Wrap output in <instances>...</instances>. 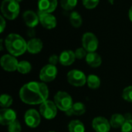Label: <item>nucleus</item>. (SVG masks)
<instances>
[{"label":"nucleus","instance_id":"ddd939ff","mask_svg":"<svg viewBox=\"0 0 132 132\" xmlns=\"http://www.w3.org/2000/svg\"><path fill=\"white\" fill-rule=\"evenodd\" d=\"M92 128L96 132H109L111 130L110 121L104 117H97L92 121Z\"/></svg>","mask_w":132,"mask_h":132},{"label":"nucleus","instance_id":"412c9836","mask_svg":"<svg viewBox=\"0 0 132 132\" xmlns=\"http://www.w3.org/2000/svg\"><path fill=\"white\" fill-rule=\"evenodd\" d=\"M70 132H85V127L83 122L79 120H73L68 125Z\"/></svg>","mask_w":132,"mask_h":132},{"label":"nucleus","instance_id":"c9c22d12","mask_svg":"<svg viewBox=\"0 0 132 132\" xmlns=\"http://www.w3.org/2000/svg\"><path fill=\"white\" fill-rule=\"evenodd\" d=\"M108 2H109L110 4H111V5H113L114 2V0H108Z\"/></svg>","mask_w":132,"mask_h":132},{"label":"nucleus","instance_id":"f3484780","mask_svg":"<svg viewBox=\"0 0 132 132\" xmlns=\"http://www.w3.org/2000/svg\"><path fill=\"white\" fill-rule=\"evenodd\" d=\"M43 47L42 40L39 38H32L27 42V51L32 54H37L41 52Z\"/></svg>","mask_w":132,"mask_h":132},{"label":"nucleus","instance_id":"7c9ffc66","mask_svg":"<svg viewBox=\"0 0 132 132\" xmlns=\"http://www.w3.org/2000/svg\"><path fill=\"white\" fill-rule=\"evenodd\" d=\"M121 132H132V119L125 121L122 127L121 128Z\"/></svg>","mask_w":132,"mask_h":132},{"label":"nucleus","instance_id":"b1692460","mask_svg":"<svg viewBox=\"0 0 132 132\" xmlns=\"http://www.w3.org/2000/svg\"><path fill=\"white\" fill-rule=\"evenodd\" d=\"M32 70V65L29 61L26 60H22L19 62L17 71L22 74H26L29 73Z\"/></svg>","mask_w":132,"mask_h":132},{"label":"nucleus","instance_id":"dca6fc26","mask_svg":"<svg viewBox=\"0 0 132 132\" xmlns=\"http://www.w3.org/2000/svg\"><path fill=\"white\" fill-rule=\"evenodd\" d=\"M59 58H60V63L63 66L67 67L72 65L74 63L76 60V56L73 51L67 50L63 51L60 54Z\"/></svg>","mask_w":132,"mask_h":132},{"label":"nucleus","instance_id":"c756f323","mask_svg":"<svg viewBox=\"0 0 132 132\" xmlns=\"http://www.w3.org/2000/svg\"><path fill=\"white\" fill-rule=\"evenodd\" d=\"M75 56H76V58L78 59V60H82L84 58H86L87 53V50L84 48V47H80V48H77L76 50H75Z\"/></svg>","mask_w":132,"mask_h":132},{"label":"nucleus","instance_id":"a878e982","mask_svg":"<svg viewBox=\"0 0 132 132\" xmlns=\"http://www.w3.org/2000/svg\"><path fill=\"white\" fill-rule=\"evenodd\" d=\"M77 5V0H60L61 7L67 11L73 10Z\"/></svg>","mask_w":132,"mask_h":132},{"label":"nucleus","instance_id":"9b49d317","mask_svg":"<svg viewBox=\"0 0 132 132\" xmlns=\"http://www.w3.org/2000/svg\"><path fill=\"white\" fill-rule=\"evenodd\" d=\"M39 19V22L45 29H52L56 26L57 21L56 17L52 14L49 12H38Z\"/></svg>","mask_w":132,"mask_h":132},{"label":"nucleus","instance_id":"cd10ccee","mask_svg":"<svg viewBox=\"0 0 132 132\" xmlns=\"http://www.w3.org/2000/svg\"><path fill=\"white\" fill-rule=\"evenodd\" d=\"M84 6L87 9H93L97 6L100 0H82Z\"/></svg>","mask_w":132,"mask_h":132},{"label":"nucleus","instance_id":"2f4dec72","mask_svg":"<svg viewBox=\"0 0 132 132\" xmlns=\"http://www.w3.org/2000/svg\"><path fill=\"white\" fill-rule=\"evenodd\" d=\"M48 61H49V63H50V64L56 66V65L57 64V63H60V58H59V56H58L57 55L53 54V55H51V56L49 57Z\"/></svg>","mask_w":132,"mask_h":132},{"label":"nucleus","instance_id":"2eb2a0df","mask_svg":"<svg viewBox=\"0 0 132 132\" xmlns=\"http://www.w3.org/2000/svg\"><path fill=\"white\" fill-rule=\"evenodd\" d=\"M57 0H38V9L39 12L52 13L57 7Z\"/></svg>","mask_w":132,"mask_h":132},{"label":"nucleus","instance_id":"f8f14e48","mask_svg":"<svg viewBox=\"0 0 132 132\" xmlns=\"http://www.w3.org/2000/svg\"><path fill=\"white\" fill-rule=\"evenodd\" d=\"M16 113L11 108H2L0 111V124L3 126L9 125L16 121Z\"/></svg>","mask_w":132,"mask_h":132},{"label":"nucleus","instance_id":"5701e85b","mask_svg":"<svg viewBox=\"0 0 132 132\" xmlns=\"http://www.w3.org/2000/svg\"><path fill=\"white\" fill-rule=\"evenodd\" d=\"M70 22L72 26L75 28H79L81 26L83 23V19H82L81 15L79 14V12L74 11V12H72L70 15Z\"/></svg>","mask_w":132,"mask_h":132},{"label":"nucleus","instance_id":"bb28decb","mask_svg":"<svg viewBox=\"0 0 132 132\" xmlns=\"http://www.w3.org/2000/svg\"><path fill=\"white\" fill-rule=\"evenodd\" d=\"M122 97L125 101L132 103V86L125 87L122 92Z\"/></svg>","mask_w":132,"mask_h":132},{"label":"nucleus","instance_id":"473e14b6","mask_svg":"<svg viewBox=\"0 0 132 132\" xmlns=\"http://www.w3.org/2000/svg\"><path fill=\"white\" fill-rule=\"evenodd\" d=\"M0 20H1V23H0V26H1V30H0V32H3L5 26H6V22H5V18L1 15L0 16Z\"/></svg>","mask_w":132,"mask_h":132},{"label":"nucleus","instance_id":"c85d7f7f","mask_svg":"<svg viewBox=\"0 0 132 132\" xmlns=\"http://www.w3.org/2000/svg\"><path fill=\"white\" fill-rule=\"evenodd\" d=\"M21 131H22L21 125L17 120L11 123L9 125H8V131L9 132H21Z\"/></svg>","mask_w":132,"mask_h":132},{"label":"nucleus","instance_id":"7ed1b4c3","mask_svg":"<svg viewBox=\"0 0 132 132\" xmlns=\"http://www.w3.org/2000/svg\"><path fill=\"white\" fill-rule=\"evenodd\" d=\"M20 7L16 0H3L1 4L2 16L9 20H14L19 14Z\"/></svg>","mask_w":132,"mask_h":132},{"label":"nucleus","instance_id":"aec40b11","mask_svg":"<svg viewBox=\"0 0 132 132\" xmlns=\"http://www.w3.org/2000/svg\"><path fill=\"white\" fill-rule=\"evenodd\" d=\"M125 115H122L121 114H114L110 120V124L111 128H121L124 123L125 122Z\"/></svg>","mask_w":132,"mask_h":132},{"label":"nucleus","instance_id":"e433bc0d","mask_svg":"<svg viewBox=\"0 0 132 132\" xmlns=\"http://www.w3.org/2000/svg\"><path fill=\"white\" fill-rule=\"evenodd\" d=\"M16 1H17V2H22V0H16Z\"/></svg>","mask_w":132,"mask_h":132},{"label":"nucleus","instance_id":"20e7f679","mask_svg":"<svg viewBox=\"0 0 132 132\" xmlns=\"http://www.w3.org/2000/svg\"><path fill=\"white\" fill-rule=\"evenodd\" d=\"M54 103L57 108L65 113L68 111L73 106V102L71 96L66 91H58L54 96Z\"/></svg>","mask_w":132,"mask_h":132},{"label":"nucleus","instance_id":"4468645a","mask_svg":"<svg viewBox=\"0 0 132 132\" xmlns=\"http://www.w3.org/2000/svg\"><path fill=\"white\" fill-rule=\"evenodd\" d=\"M22 18L26 25L29 28H34L39 22L38 13H36L32 10H26L22 14Z\"/></svg>","mask_w":132,"mask_h":132},{"label":"nucleus","instance_id":"6e6552de","mask_svg":"<svg viewBox=\"0 0 132 132\" xmlns=\"http://www.w3.org/2000/svg\"><path fill=\"white\" fill-rule=\"evenodd\" d=\"M57 76V68L54 65L46 64L39 72V79L43 83H49L56 79Z\"/></svg>","mask_w":132,"mask_h":132},{"label":"nucleus","instance_id":"4be33fe9","mask_svg":"<svg viewBox=\"0 0 132 132\" xmlns=\"http://www.w3.org/2000/svg\"><path fill=\"white\" fill-rule=\"evenodd\" d=\"M87 84L90 89L96 90L101 86V79L95 74H90L87 78Z\"/></svg>","mask_w":132,"mask_h":132},{"label":"nucleus","instance_id":"0eeeda50","mask_svg":"<svg viewBox=\"0 0 132 132\" xmlns=\"http://www.w3.org/2000/svg\"><path fill=\"white\" fill-rule=\"evenodd\" d=\"M82 45L87 53L95 52L99 45L98 39L93 32H85L82 37Z\"/></svg>","mask_w":132,"mask_h":132},{"label":"nucleus","instance_id":"423d86ee","mask_svg":"<svg viewBox=\"0 0 132 132\" xmlns=\"http://www.w3.org/2000/svg\"><path fill=\"white\" fill-rule=\"evenodd\" d=\"M57 107L54 101L47 100L39 106V113L40 114L47 120L53 119L57 114Z\"/></svg>","mask_w":132,"mask_h":132},{"label":"nucleus","instance_id":"6ab92c4d","mask_svg":"<svg viewBox=\"0 0 132 132\" xmlns=\"http://www.w3.org/2000/svg\"><path fill=\"white\" fill-rule=\"evenodd\" d=\"M86 112V107L81 102H76L73 103L72 108L66 112V114L68 116L75 115V116H80L83 115Z\"/></svg>","mask_w":132,"mask_h":132},{"label":"nucleus","instance_id":"f704fd0d","mask_svg":"<svg viewBox=\"0 0 132 132\" xmlns=\"http://www.w3.org/2000/svg\"><path fill=\"white\" fill-rule=\"evenodd\" d=\"M128 17H129V19L132 22V5L131 6V8L129 9V11H128Z\"/></svg>","mask_w":132,"mask_h":132},{"label":"nucleus","instance_id":"a211bd4d","mask_svg":"<svg viewBox=\"0 0 132 132\" xmlns=\"http://www.w3.org/2000/svg\"><path fill=\"white\" fill-rule=\"evenodd\" d=\"M85 60H86L87 63L93 68H97V67H100L102 63L101 56L96 52L87 53V55Z\"/></svg>","mask_w":132,"mask_h":132},{"label":"nucleus","instance_id":"f257e3e1","mask_svg":"<svg viewBox=\"0 0 132 132\" xmlns=\"http://www.w3.org/2000/svg\"><path fill=\"white\" fill-rule=\"evenodd\" d=\"M49 89L43 82L31 81L24 84L19 90L21 101L29 105L41 104L48 100Z\"/></svg>","mask_w":132,"mask_h":132},{"label":"nucleus","instance_id":"f03ea898","mask_svg":"<svg viewBox=\"0 0 132 132\" xmlns=\"http://www.w3.org/2000/svg\"><path fill=\"white\" fill-rule=\"evenodd\" d=\"M5 46L9 54L14 56L22 55L27 50V43L19 34L10 33L5 39Z\"/></svg>","mask_w":132,"mask_h":132},{"label":"nucleus","instance_id":"393cba45","mask_svg":"<svg viewBox=\"0 0 132 132\" xmlns=\"http://www.w3.org/2000/svg\"><path fill=\"white\" fill-rule=\"evenodd\" d=\"M13 102L12 97L6 94H3L0 97V105L2 108H9Z\"/></svg>","mask_w":132,"mask_h":132},{"label":"nucleus","instance_id":"1a4fd4ad","mask_svg":"<svg viewBox=\"0 0 132 132\" xmlns=\"http://www.w3.org/2000/svg\"><path fill=\"white\" fill-rule=\"evenodd\" d=\"M24 120L26 125L30 128H37L41 122L40 113L35 109H29L26 111L24 115Z\"/></svg>","mask_w":132,"mask_h":132},{"label":"nucleus","instance_id":"72a5a7b5","mask_svg":"<svg viewBox=\"0 0 132 132\" xmlns=\"http://www.w3.org/2000/svg\"><path fill=\"white\" fill-rule=\"evenodd\" d=\"M125 120H126V121H128V120H131L132 119V116L130 113H127V114L125 115Z\"/></svg>","mask_w":132,"mask_h":132},{"label":"nucleus","instance_id":"9d476101","mask_svg":"<svg viewBox=\"0 0 132 132\" xmlns=\"http://www.w3.org/2000/svg\"><path fill=\"white\" fill-rule=\"evenodd\" d=\"M1 66L5 71L8 72H13L17 70L19 62L15 56L11 54H5L2 56L1 60Z\"/></svg>","mask_w":132,"mask_h":132},{"label":"nucleus","instance_id":"4c0bfd02","mask_svg":"<svg viewBox=\"0 0 132 132\" xmlns=\"http://www.w3.org/2000/svg\"><path fill=\"white\" fill-rule=\"evenodd\" d=\"M49 132H56V131H49Z\"/></svg>","mask_w":132,"mask_h":132},{"label":"nucleus","instance_id":"39448f33","mask_svg":"<svg viewBox=\"0 0 132 132\" xmlns=\"http://www.w3.org/2000/svg\"><path fill=\"white\" fill-rule=\"evenodd\" d=\"M67 81L74 87H83L87 83L85 73L80 70H72L67 73Z\"/></svg>","mask_w":132,"mask_h":132}]
</instances>
